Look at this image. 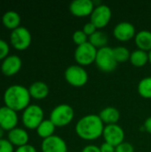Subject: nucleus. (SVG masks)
I'll list each match as a JSON object with an SVG mask.
<instances>
[{
    "mask_svg": "<svg viewBox=\"0 0 151 152\" xmlns=\"http://www.w3.org/2000/svg\"><path fill=\"white\" fill-rule=\"evenodd\" d=\"M105 125L99 115L88 114L81 118L75 126L77 135L85 141H95L102 136Z\"/></svg>",
    "mask_w": 151,
    "mask_h": 152,
    "instance_id": "nucleus-1",
    "label": "nucleus"
},
{
    "mask_svg": "<svg viewBox=\"0 0 151 152\" xmlns=\"http://www.w3.org/2000/svg\"><path fill=\"white\" fill-rule=\"evenodd\" d=\"M31 96L28 88L21 85H12L9 86L4 94V106L14 111L24 110L30 104Z\"/></svg>",
    "mask_w": 151,
    "mask_h": 152,
    "instance_id": "nucleus-2",
    "label": "nucleus"
},
{
    "mask_svg": "<svg viewBox=\"0 0 151 152\" xmlns=\"http://www.w3.org/2000/svg\"><path fill=\"white\" fill-rule=\"evenodd\" d=\"M75 117L73 108L69 104H59L53 109L49 119L56 127H63L69 125Z\"/></svg>",
    "mask_w": 151,
    "mask_h": 152,
    "instance_id": "nucleus-3",
    "label": "nucleus"
},
{
    "mask_svg": "<svg viewBox=\"0 0 151 152\" xmlns=\"http://www.w3.org/2000/svg\"><path fill=\"white\" fill-rule=\"evenodd\" d=\"M94 63L96 64L97 68L104 73L113 72L118 64L115 59L113 48L109 46L98 49Z\"/></svg>",
    "mask_w": 151,
    "mask_h": 152,
    "instance_id": "nucleus-4",
    "label": "nucleus"
},
{
    "mask_svg": "<svg viewBox=\"0 0 151 152\" xmlns=\"http://www.w3.org/2000/svg\"><path fill=\"white\" fill-rule=\"evenodd\" d=\"M21 121L25 128L34 130L44 121V110L37 104H30L22 112Z\"/></svg>",
    "mask_w": 151,
    "mask_h": 152,
    "instance_id": "nucleus-5",
    "label": "nucleus"
},
{
    "mask_svg": "<svg viewBox=\"0 0 151 152\" xmlns=\"http://www.w3.org/2000/svg\"><path fill=\"white\" fill-rule=\"evenodd\" d=\"M64 77L67 83L73 87H83L88 82L87 71L77 64L68 67L64 72Z\"/></svg>",
    "mask_w": 151,
    "mask_h": 152,
    "instance_id": "nucleus-6",
    "label": "nucleus"
},
{
    "mask_svg": "<svg viewBox=\"0 0 151 152\" xmlns=\"http://www.w3.org/2000/svg\"><path fill=\"white\" fill-rule=\"evenodd\" d=\"M97 51V48H95L89 42H86L84 45L77 46L74 53L75 61L77 65H80L82 67L89 66L95 62Z\"/></svg>",
    "mask_w": 151,
    "mask_h": 152,
    "instance_id": "nucleus-7",
    "label": "nucleus"
},
{
    "mask_svg": "<svg viewBox=\"0 0 151 152\" xmlns=\"http://www.w3.org/2000/svg\"><path fill=\"white\" fill-rule=\"evenodd\" d=\"M32 41V36L25 27H19L12 30L10 35V42L12 46L18 51H24L29 47Z\"/></svg>",
    "mask_w": 151,
    "mask_h": 152,
    "instance_id": "nucleus-8",
    "label": "nucleus"
},
{
    "mask_svg": "<svg viewBox=\"0 0 151 152\" xmlns=\"http://www.w3.org/2000/svg\"><path fill=\"white\" fill-rule=\"evenodd\" d=\"M112 17V11L107 4H98L95 6L90 16V21L97 28H103L110 21Z\"/></svg>",
    "mask_w": 151,
    "mask_h": 152,
    "instance_id": "nucleus-9",
    "label": "nucleus"
},
{
    "mask_svg": "<svg viewBox=\"0 0 151 152\" xmlns=\"http://www.w3.org/2000/svg\"><path fill=\"white\" fill-rule=\"evenodd\" d=\"M125 135L124 129L117 124L107 125L104 126L102 136L105 142H108L115 147L125 142Z\"/></svg>",
    "mask_w": 151,
    "mask_h": 152,
    "instance_id": "nucleus-10",
    "label": "nucleus"
},
{
    "mask_svg": "<svg viewBox=\"0 0 151 152\" xmlns=\"http://www.w3.org/2000/svg\"><path fill=\"white\" fill-rule=\"evenodd\" d=\"M70 13L78 18L91 16L95 8L94 3L92 0H74L69 4Z\"/></svg>",
    "mask_w": 151,
    "mask_h": 152,
    "instance_id": "nucleus-11",
    "label": "nucleus"
},
{
    "mask_svg": "<svg viewBox=\"0 0 151 152\" xmlns=\"http://www.w3.org/2000/svg\"><path fill=\"white\" fill-rule=\"evenodd\" d=\"M136 29L133 24L129 21H121L117 23L113 29L114 37L120 42H126L135 37Z\"/></svg>",
    "mask_w": 151,
    "mask_h": 152,
    "instance_id": "nucleus-12",
    "label": "nucleus"
},
{
    "mask_svg": "<svg viewBox=\"0 0 151 152\" xmlns=\"http://www.w3.org/2000/svg\"><path fill=\"white\" fill-rule=\"evenodd\" d=\"M19 121L16 111L9 109L6 106L0 107V127L4 131H11L17 127Z\"/></svg>",
    "mask_w": 151,
    "mask_h": 152,
    "instance_id": "nucleus-13",
    "label": "nucleus"
},
{
    "mask_svg": "<svg viewBox=\"0 0 151 152\" xmlns=\"http://www.w3.org/2000/svg\"><path fill=\"white\" fill-rule=\"evenodd\" d=\"M41 150L42 152H68V146L61 137L54 134L43 140Z\"/></svg>",
    "mask_w": 151,
    "mask_h": 152,
    "instance_id": "nucleus-14",
    "label": "nucleus"
},
{
    "mask_svg": "<svg viewBox=\"0 0 151 152\" xmlns=\"http://www.w3.org/2000/svg\"><path fill=\"white\" fill-rule=\"evenodd\" d=\"M22 66L21 59L15 54L8 55L1 64V71L4 76L12 77L17 74Z\"/></svg>",
    "mask_w": 151,
    "mask_h": 152,
    "instance_id": "nucleus-15",
    "label": "nucleus"
},
{
    "mask_svg": "<svg viewBox=\"0 0 151 152\" xmlns=\"http://www.w3.org/2000/svg\"><path fill=\"white\" fill-rule=\"evenodd\" d=\"M8 140L13 146H17L18 148L28 144L29 136L25 129L15 127L8 132Z\"/></svg>",
    "mask_w": 151,
    "mask_h": 152,
    "instance_id": "nucleus-16",
    "label": "nucleus"
},
{
    "mask_svg": "<svg viewBox=\"0 0 151 152\" xmlns=\"http://www.w3.org/2000/svg\"><path fill=\"white\" fill-rule=\"evenodd\" d=\"M98 115L105 126L117 124L120 118V112L118 111V110L111 106L105 107L100 111Z\"/></svg>",
    "mask_w": 151,
    "mask_h": 152,
    "instance_id": "nucleus-17",
    "label": "nucleus"
},
{
    "mask_svg": "<svg viewBox=\"0 0 151 152\" xmlns=\"http://www.w3.org/2000/svg\"><path fill=\"white\" fill-rule=\"evenodd\" d=\"M29 94L31 98L36 100H43L45 99L49 94V87L48 86L42 81H36L30 85Z\"/></svg>",
    "mask_w": 151,
    "mask_h": 152,
    "instance_id": "nucleus-18",
    "label": "nucleus"
},
{
    "mask_svg": "<svg viewBox=\"0 0 151 152\" xmlns=\"http://www.w3.org/2000/svg\"><path fill=\"white\" fill-rule=\"evenodd\" d=\"M134 43L139 50L149 53L151 51V32L149 30H141L136 33Z\"/></svg>",
    "mask_w": 151,
    "mask_h": 152,
    "instance_id": "nucleus-19",
    "label": "nucleus"
},
{
    "mask_svg": "<svg viewBox=\"0 0 151 152\" xmlns=\"http://www.w3.org/2000/svg\"><path fill=\"white\" fill-rule=\"evenodd\" d=\"M2 23L6 28L12 31L20 27V16L15 11H8L2 16Z\"/></svg>",
    "mask_w": 151,
    "mask_h": 152,
    "instance_id": "nucleus-20",
    "label": "nucleus"
},
{
    "mask_svg": "<svg viewBox=\"0 0 151 152\" xmlns=\"http://www.w3.org/2000/svg\"><path fill=\"white\" fill-rule=\"evenodd\" d=\"M55 128L56 126L50 119H44V121L38 126L36 130L37 135L43 140H44L54 135Z\"/></svg>",
    "mask_w": 151,
    "mask_h": 152,
    "instance_id": "nucleus-21",
    "label": "nucleus"
},
{
    "mask_svg": "<svg viewBox=\"0 0 151 152\" xmlns=\"http://www.w3.org/2000/svg\"><path fill=\"white\" fill-rule=\"evenodd\" d=\"M130 62L133 66L136 68L144 67L149 62V53L144 52L142 50H134L131 53Z\"/></svg>",
    "mask_w": 151,
    "mask_h": 152,
    "instance_id": "nucleus-22",
    "label": "nucleus"
},
{
    "mask_svg": "<svg viewBox=\"0 0 151 152\" xmlns=\"http://www.w3.org/2000/svg\"><path fill=\"white\" fill-rule=\"evenodd\" d=\"M108 41H109L108 36L106 35V33H104L101 30H97L95 33H93L92 36L88 37V42L97 49H101L105 46H108L107 45Z\"/></svg>",
    "mask_w": 151,
    "mask_h": 152,
    "instance_id": "nucleus-23",
    "label": "nucleus"
},
{
    "mask_svg": "<svg viewBox=\"0 0 151 152\" xmlns=\"http://www.w3.org/2000/svg\"><path fill=\"white\" fill-rule=\"evenodd\" d=\"M138 93L142 98L151 99V77H146L139 82Z\"/></svg>",
    "mask_w": 151,
    "mask_h": 152,
    "instance_id": "nucleus-24",
    "label": "nucleus"
},
{
    "mask_svg": "<svg viewBox=\"0 0 151 152\" xmlns=\"http://www.w3.org/2000/svg\"><path fill=\"white\" fill-rule=\"evenodd\" d=\"M114 52V56L117 63H123L126 62L127 61L130 60L131 53L129 49L125 46L120 45V46H116L113 48Z\"/></svg>",
    "mask_w": 151,
    "mask_h": 152,
    "instance_id": "nucleus-25",
    "label": "nucleus"
},
{
    "mask_svg": "<svg viewBox=\"0 0 151 152\" xmlns=\"http://www.w3.org/2000/svg\"><path fill=\"white\" fill-rule=\"evenodd\" d=\"M72 40L73 42L77 45V46L81 45L88 42V37L85 35V33L81 29V30H76L73 35H72Z\"/></svg>",
    "mask_w": 151,
    "mask_h": 152,
    "instance_id": "nucleus-26",
    "label": "nucleus"
},
{
    "mask_svg": "<svg viewBox=\"0 0 151 152\" xmlns=\"http://www.w3.org/2000/svg\"><path fill=\"white\" fill-rule=\"evenodd\" d=\"M9 45L3 39H0V61H4L9 53Z\"/></svg>",
    "mask_w": 151,
    "mask_h": 152,
    "instance_id": "nucleus-27",
    "label": "nucleus"
},
{
    "mask_svg": "<svg viewBox=\"0 0 151 152\" xmlns=\"http://www.w3.org/2000/svg\"><path fill=\"white\" fill-rule=\"evenodd\" d=\"M0 152H14L13 145L8 139H0Z\"/></svg>",
    "mask_w": 151,
    "mask_h": 152,
    "instance_id": "nucleus-28",
    "label": "nucleus"
},
{
    "mask_svg": "<svg viewBox=\"0 0 151 152\" xmlns=\"http://www.w3.org/2000/svg\"><path fill=\"white\" fill-rule=\"evenodd\" d=\"M116 152H134V148L131 143L124 142L116 147Z\"/></svg>",
    "mask_w": 151,
    "mask_h": 152,
    "instance_id": "nucleus-29",
    "label": "nucleus"
},
{
    "mask_svg": "<svg viewBox=\"0 0 151 152\" xmlns=\"http://www.w3.org/2000/svg\"><path fill=\"white\" fill-rule=\"evenodd\" d=\"M82 30H83V31L85 33V35L89 37L92 36L93 33H95V32L98 30V28H97L91 21H89V22H87V23H85V24L84 25Z\"/></svg>",
    "mask_w": 151,
    "mask_h": 152,
    "instance_id": "nucleus-30",
    "label": "nucleus"
},
{
    "mask_svg": "<svg viewBox=\"0 0 151 152\" xmlns=\"http://www.w3.org/2000/svg\"><path fill=\"white\" fill-rule=\"evenodd\" d=\"M14 152H37L36 148L30 144H26L21 147H18Z\"/></svg>",
    "mask_w": 151,
    "mask_h": 152,
    "instance_id": "nucleus-31",
    "label": "nucleus"
},
{
    "mask_svg": "<svg viewBox=\"0 0 151 152\" xmlns=\"http://www.w3.org/2000/svg\"><path fill=\"white\" fill-rule=\"evenodd\" d=\"M100 150L101 152H116V147L108 142H103L101 145Z\"/></svg>",
    "mask_w": 151,
    "mask_h": 152,
    "instance_id": "nucleus-32",
    "label": "nucleus"
},
{
    "mask_svg": "<svg viewBox=\"0 0 151 152\" xmlns=\"http://www.w3.org/2000/svg\"><path fill=\"white\" fill-rule=\"evenodd\" d=\"M81 152H101V150H100V147H98L96 145L89 144V145H86L85 147H84Z\"/></svg>",
    "mask_w": 151,
    "mask_h": 152,
    "instance_id": "nucleus-33",
    "label": "nucleus"
},
{
    "mask_svg": "<svg viewBox=\"0 0 151 152\" xmlns=\"http://www.w3.org/2000/svg\"><path fill=\"white\" fill-rule=\"evenodd\" d=\"M143 128H144V130H146L149 134H151V117L148 118L145 120L144 125H143Z\"/></svg>",
    "mask_w": 151,
    "mask_h": 152,
    "instance_id": "nucleus-34",
    "label": "nucleus"
},
{
    "mask_svg": "<svg viewBox=\"0 0 151 152\" xmlns=\"http://www.w3.org/2000/svg\"><path fill=\"white\" fill-rule=\"evenodd\" d=\"M4 130L0 127V139H3V135H4Z\"/></svg>",
    "mask_w": 151,
    "mask_h": 152,
    "instance_id": "nucleus-35",
    "label": "nucleus"
},
{
    "mask_svg": "<svg viewBox=\"0 0 151 152\" xmlns=\"http://www.w3.org/2000/svg\"><path fill=\"white\" fill-rule=\"evenodd\" d=\"M149 62L151 64V51L149 52Z\"/></svg>",
    "mask_w": 151,
    "mask_h": 152,
    "instance_id": "nucleus-36",
    "label": "nucleus"
}]
</instances>
